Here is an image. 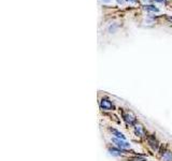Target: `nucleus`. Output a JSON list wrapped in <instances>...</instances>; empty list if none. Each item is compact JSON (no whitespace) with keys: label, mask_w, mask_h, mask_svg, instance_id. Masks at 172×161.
<instances>
[{"label":"nucleus","mask_w":172,"mask_h":161,"mask_svg":"<svg viewBox=\"0 0 172 161\" xmlns=\"http://www.w3.org/2000/svg\"><path fill=\"white\" fill-rule=\"evenodd\" d=\"M100 107H101L102 110H105V111H112L115 109L114 104L112 103V101H110L109 99L107 98H102L100 100Z\"/></svg>","instance_id":"1"},{"label":"nucleus","mask_w":172,"mask_h":161,"mask_svg":"<svg viewBox=\"0 0 172 161\" xmlns=\"http://www.w3.org/2000/svg\"><path fill=\"white\" fill-rule=\"evenodd\" d=\"M112 141L115 143V145L117 146L118 148H121V149H127V148H130V144L128 142H126L125 140H122V139H112Z\"/></svg>","instance_id":"2"},{"label":"nucleus","mask_w":172,"mask_h":161,"mask_svg":"<svg viewBox=\"0 0 172 161\" xmlns=\"http://www.w3.org/2000/svg\"><path fill=\"white\" fill-rule=\"evenodd\" d=\"M123 118L128 125H134L136 120H137V119H136V116H134L132 113H123Z\"/></svg>","instance_id":"3"},{"label":"nucleus","mask_w":172,"mask_h":161,"mask_svg":"<svg viewBox=\"0 0 172 161\" xmlns=\"http://www.w3.org/2000/svg\"><path fill=\"white\" fill-rule=\"evenodd\" d=\"M134 133L137 134V137H144L146 134V131L141 123H136L134 125Z\"/></svg>","instance_id":"4"},{"label":"nucleus","mask_w":172,"mask_h":161,"mask_svg":"<svg viewBox=\"0 0 172 161\" xmlns=\"http://www.w3.org/2000/svg\"><path fill=\"white\" fill-rule=\"evenodd\" d=\"M148 144H150V146L152 148H153L154 150H157L158 149V142H157V140L155 139V137L154 135H150V137H148Z\"/></svg>","instance_id":"5"},{"label":"nucleus","mask_w":172,"mask_h":161,"mask_svg":"<svg viewBox=\"0 0 172 161\" xmlns=\"http://www.w3.org/2000/svg\"><path fill=\"white\" fill-rule=\"evenodd\" d=\"M109 130H110L111 133L114 135V137H116V139H122V140H125V135H124L122 132H119L118 130H116V129H113V128H109Z\"/></svg>","instance_id":"6"},{"label":"nucleus","mask_w":172,"mask_h":161,"mask_svg":"<svg viewBox=\"0 0 172 161\" xmlns=\"http://www.w3.org/2000/svg\"><path fill=\"white\" fill-rule=\"evenodd\" d=\"M162 160L164 161H172V153L171 151L167 150L166 153H164V155H162Z\"/></svg>","instance_id":"7"},{"label":"nucleus","mask_w":172,"mask_h":161,"mask_svg":"<svg viewBox=\"0 0 172 161\" xmlns=\"http://www.w3.org/2000/svg\"><path fill=\"white\" fill-rule=\"evenodd\" d=\"M109 151H110V154L111 155H113V156H122V149L119 150V149H116V148H109Z\"/></svg>","instance_id":"8"},{"label":"nucleus","mask_w":172,"mask_h":161,"mask_svg":"<svg viewBox=\"0 0 172 161\" xmlns=\"http://www.w3.org/2000/svg\"><path fill=\"white\" fill-rule=\"evenodd\" d=\"M118 28V25L117 24H112L109 28H108V31L110 32V33H114V32L117 30Z\"/></svg>","instance_id":"9"},{"label":"nucleus","mask_w":172,"mask_h":161,"mask_svg":"<svg viewBox=\"0 0 172 161\" xmlns=\"http://www.w3.org/2000/svg\"><path fill=\"white\" fill-rule=\"evenodd\" d=\"M144 9H145V10H148V11H153V12H158V9L156 8L155 5H152V4H150V5H145Z\"/></svg>","instance_id":"10"},{"label":"nucleus","mask_w":172,"mask_h":161,"mask_svg":"<svg viewBox=\"0 0 172 161\" xmlns=\"http://www.w3.org/2000/svg\"><path fill=\"white\" fill-rule=\"evenodd\" d=\"M128 161H145V160L142 158H130L128 159Z\"/></svg>","instance_id":"11"},{"label":"nucleus","mask_w":172,"mask_h":161,"mask_svg":"<svg viewBox=\"0 0 172 161\" xmlns=\"http://www.w3.org/2000/svg\"><path fill=\"white\" fill-rule=\"evenodd\" d=\"M101 1H102L103 3H109V2L111 1V0H101Z\"/></svg>","instance_id":"12"},{"label":"nucleus","mask_w":172,"mask_h":161,"mask_svg":"<svg viewBox=\"0 0 172 161\" xmlns=\"http://www.w3.org/2000/svg\"><path fill=\"white\" fill-rule=\"evenodd\" d=\"M155 1H157V2H161V3L166 2V0H155Z\"/></svg>","instance_id":"13"},{"label":"nucleus","mask_w":172,"mask_h":161,"mask_svg":"<svg viewBox=\"0 0 172 161\" xmlns=\"http://www.w3.org/2000/svg\"><path fill=\"white\" fill-rule=\"evenodd\" d=\"M118 3H121V4H124V0H117Z\"/></svg>","instance_id":"14"},{"label":"nucleus","mask_w":172,"mask_h":161,"mask_svg":"<svg viewBox=\"0 0 172 161\" xmlns=\"http://www.w3.org/2000/svg\"><path fill=\"white\" fill-rule=\"evenodd\" d=\"M168 21H171V23H172V16H169V17H168Z\"/></svg>","instance_id":"15"},{"label":"nucleus","mask_w":172,"mask_h":161,"mask_svg":"<svg viewBox=\"0 0 172 161\" xmlns=\"http://www.w3.org/2000/svg\"><path fill=\"white\" fill-rule=\"evenodd\" d=\"M143 2H150V1H152V0H142Z\"/></svg>","instance_id":"16"},{"label":"nucleus","mask_w":172,"mask_h":161,"mask_svg":"<svg viewBox=\"0 0 172 161\" xmlns=\"http://www.w3.org/2000/svg\"><path fill=\"white\" fill-rule=\"evenodd\" d=\"M129 1H130V2H134V1H136V0H129Z\"/></svg>","instance_id":"17"}]
</instances>
